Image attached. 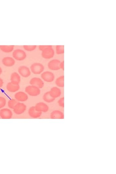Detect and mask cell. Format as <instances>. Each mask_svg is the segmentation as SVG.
Listing matches in <instances>:
<instances>
[{"mask_svg":"<svg viewBox=\"0 0 116 174\" xmlns=\"http://www.w3.org/2000/svg\"><path fill=\"white\" fill-rule=\"evenodd\" d=\"M25 92L29 95L31 96H36L40 93V90L37 87L34 86H29L25 88Z\"/></svg>","mask_w":116,"mask_h":174,"instance_id":"1","label":"cell"},{"mask_svg":"<svg viewBox=\"0 0 116 174\" xmlns=\"http://www.w3.org/2000/svg\"><path fill=\"white\" fill-rule=\"evenodd\" d=\"M32 72L36 75L40 74L43 71L44 67L42 64L40 63H33L30 67Z\"/></svg>","mask_w":116,"mask_h":174,"instance_id":"2","label":"cell"},{"mask_svg":"<svg viewBox=\"0 0 116 174\" xmlns=\"http://www.w3.org/2000/svg\"><path fill=\"white\" fill-rule=\"evenodd\" d=\"M12 56L15 59L18 61L24 60L27 57L26 53L23 50L20 49L15 50L13 53Z\"/></svg>","mask_w":116,"mask_h":174,"instance_id":"3","label":"cell"},{"mask_svg":"<svg viewBox=\"0 0 116 174\" xmlns=\"http://www.w3.org/2000/svg\"><path fill=\"white\" fill-rule=\"evenodd\" d=\"M61 62L60 60L54 59L48 63V66L50 69L56 71L60 69Z\"/></svg>","mask_w":116,"mask_h":174,"instance_id":"4","label":"cell"},{"mask_svg":"<svg viewBox=\"0 0 116 174\" xmlns=\"http://www.w3.org/2000/svg\"><path fill=\"white\" fill-rule=\"evenodd\" d=\"M41 76L42 79L47 82H51L55 79L54 74L48 71H45L42 73Z\"/></svg>","mask_w":116,"mask_h":174,"instance_id":"5","label":"cell"},{"mask_svg":"<svg viewBox=\"0 0 116 174\" xmlns=\"http://www.w3.org/2000/svg\"><path fill=\"white\" fill-rule=\"evenodd\" d=\"M26 108L27 107L24 104L18 102L13 109L14 112L17 115L22 114L25 111Z\"/></svg>","mask_w":116,"mask_h":174,"instance_id":"6","label":"cell"},{"mask_svg":"<svg viewBox=\"0 0 116 174\" xmlns=\"http://www.w3.org/2000/svg\"><path fill=\"white\" fill-rule=\"evenodd\" d=\"M18 71L20 74L24 78H28L31 75L30 69L25 66H21L18 68Z\"/></svg>","mask_w":116,"mask_h":174,"instance_id":"7","label":"cell"},{"mask_svg":"<svg viewBox=\"0 0 116 174\" xmlns=\"http://www.w3.org/2000/svg\"><path fill=\"white\" fill-rule=\"evenodd\" d=\"M13 115L11 110L7 109H4L0 110V117L3 119H9Z\"/></svg>","mask_w":116,"mask_h":174,"instance_id":"8","label":"cell"},{"mask_svg":"<svg viewBox=\"0 0 116 174\" xmlns=\"http://www.w3.org/2000/svg\"><path fill=\"white\" fill-rule=\"evenodd\" d=\"M30 85L36 86L39 88H42L44 86L43 82L40 78H34L30 81Z\"/></svg>","mask_w":116,"mask_h":174,"instance_id":"9","label":"cell"},{"mask_svg":"<svg viewBox=\"0 0 116 174\" xmlns=\"http://www.w3.org/2000/svg\"><path fill=\"white\" fill-rule=\"evenodd\" d=\"M55 52L53 49L50 48L42 52V56L45 59H49L53 57Z\"/></svg>","mask_w":116,"mask_h":174,"instance_id":"10","label":"cell"},{"mask_svg":"<svg viewBox=\"0 0 116 174\" xmlns=\"http://www.w3.org/2000/svg\"><path fill=\"white\" fill-rule=\"evenodd\" d=\"M15 97L17 101L20 102H25L28 98V95L22 92H17L15 94Z\"/></svg>","mask_w":116,"mask_h":174,"instance_id":"11","label":"cell"},{"mask_svg":"<svg viewBox=\"0 0 116 174\" xmlns=\"http://www.w3.org/2000/svg\"><path fill=\"white\" fill-rule=\"evenodd\" d=\"M35 107L36 110L37 111L42 112H47L49 110L48 105L43 102L38 103L36 105Z\"/></svg>","mask_w":116,"mask_h":174,"instance_id":"12","label":"cell"},{"mask_svg":"<svg viewBox=\"0 0 116 174\" xmlns=\"http://www.w3.org/2000/svg\"><path fill=\"white\" fill-rule=\"evenodd\" d=\"M28 114L31 117L36 118L40 117L42 112L37 111L36 110L35 107H32L30 108L29 109Z\"/></svg>","mask_w":116,"mask_h":174,"instance_id":"13","label":"cell"},{"mask_svg":"<svg viewBox=\"0 0 116 174\" xmlns=\"http://www.w3.org/2000/svg\"><path fill=\"white\" fill-rule=\"evenodd\" d=\"M2 63L5 66L11 67L15 64V61L12 57H6L3 59Z\"/></svg>","mask_w":116,"mask_h":174,"instance_id":"14","label":"cell"},{"mask_svg":"<svg viewBox=\"0 0 116 174\" xmlns=\"http://www.w3.org/2000/svg\"><path fill=\"white\" fill-rule=\"evenodd\" d=\"M50 117L53 119H63L64 118V115L63 113L60 111L55 110L51 113Z\"/></svg>","mask_w":116,"mask_h":174,"instance_id":"15","label":"cell"},{"mask_svg":"<svg viewBox=\"0 0 116 174\" xmlns=\"http://www.w3.org/2000/svg\"><path fill=\"white\" fill-rule=\"evenodd\" d=\"M49 92L51 96L55 99L59 97L61 94L60 89L57 87H53Z\"/></svg>","mask_w":116,"mask_h":174,"instance_id":"16","label":"cell"},{"mask_svg":"<svg viewBox=\"0 0 116 174\" xmlns=\"http://www.w3.org/2000/svg\"><path fill=\"white\" fill-rule=\"evenodd\" d=\"M20 86L19 84H14L11 82L7 84V88L10 92H15L19 90Z\"/></svg>","mask_w":116,"mask_h":174,"instance_id":"17","label":"cell"},{"mask_svg":"<svg viewBox=\"0 0 116 174\" xmlns=\"http://www.w3.org/2000/svg\"><path fill=\"white\" fill-rule=\"evenodd\" d=\"M10 80L13 84H19L20 81V76L17 73H13L11 74Z\"/></svg>","mask_w":116,"mask_h":174,"instance_id":"18","label":"cell"},{"mask_svg":"<svg viewBox=\"0 0 116 174\" xmlns=\"http://www.w3.org/2000/svg\"><path fill=\"white\" fill-rule=\"evenodd\" d=\"M14 49V46L13 45H1L0 49L3 52L5 53H9L11 52Z\"/></svg>","mask_w":116,"mask_h":174,"instance_id":"19","label":"cell"},{"mask_svg":"<svg viewBox=\"0 0 116 174\" xmlns=\"http://www.w3.org/2000/svg\"><path fill=\"white\" fill-rule=\"evenodd\" d=\"M43 99L44 101L48 103L53 102L55 100V98L51 96L49 92H47L44 94Z\"/></svg>","mask_w":116,"mask_h":174,"instance_id":"20","label":"cell"},{"mask_svg":"<svg viewBox=\"0 0 116 174\" xmlns=\"http://www.w3.org/2000/svg\"><path fill=\"white\" fill-rule=\"evenodd\" d=\"M56 85L60 88H63L64 86V76H61L57 78L55 82Z\"/></svg>","mask_w":116,"mask_h":174,"instance_id":"21","label":"cell"},{"mask_svg":"<svg viewBox=\"0 0 116 174\" xmlns=\"http://www.w3.org/2000/svg\"><path fill=\"white\" fill-rule=\"evenodd\" d=\"M57 54L60 55L63 54L64 52V47L63 45H57L56 47Z\"/></svg>","mask_w":116,"mask_h":174,"instance_id":"22","label":"cell"},{"mask_svg":"<svg viewBox=\"0 0 116 174\" xmlns=\"http://www.w3.org/2000/svg\"><path fill=\"white\" fill-rule=\"evenodd\" d=\"M18 103V102L16 100L14 99H12L9 100L8 103V105L10 109H13Z\"/></svg>","mask_w":116,"mask_h":174,"instance_id":"23","label":"cell"},{"mask_svg":"<svg viewBox=\"0 0 116 174\" xmlns=\"http://www.w3.org/2000/svg\"><path fill=\"white\" fill-rule=\"evenodd\" d=\"M24 48L26 51H32L35 50L36 46V45H24L23 46Z\"/></svg>","mask_w":116,"mask_h":174,"instance_id":"24","label":"cell"},{"mask_svg":"<svg viewBox=\"0 0 116 174\" xmlns=\"http://www.w3.org/2000/svg\"><path fill=\"white\" fill-rule=\"evenodd\" d=\"M6 101L4 97L0 96V109L4 107L6 105Z\"/></svg>","mask_w":116,"mask_h":174,"instance_id":"25","label":"cell"},{"mask_svg":"<svg viewBox=\"0 0 116 174\" xmlns=\"http://www.w3.org/2000/svg\"><path fill=\"white\" fill-rule=\"evenodd\" d=\"M52 48V46L51 45H41L39 46V49L41 51H43L44 50L46 49L50 48Z\"/></svg>","mask_w":116,"mask_h":174,"instance_id":"26","label":"cell"},{"mask_svg":"<svg viewBox=\"0 0 116 174\" xmlns=\"http://www.w3.org/2000/svg\"><path fill=\"white\" fill-rule=\"evenodd\" d=\"M58 104L59 106L62 107L64 106V97L60 98L58 101Z\"/></svg>","mask_w":116,"mask_h":174,"instance_id":"27","label":"cell"},{"mask_svg":"<svg viewBox=\"0 0 116 174\" xmlns=\"http://www.w3.org/2000/svg\"><path fill=\"white\" fill-rule=\"evenodd\" d=\"M64 61H62L60 63V67L61 68V69L63 70H64Z\"/></svg>","mask_w":116,"mask_h":174,"instance_id":"28","label":"cell"},{"mask_svg":"<svg viewBox=\"0 0 116 174\" xmlns=\"http://www.w3.org/2000/svg\"><path fill=\"white\" fill-rule=\"evenodd\" d=\"M4 84V82L3 80H2L1 78H0V88H2Z\"/></svg>","mask_w":116,"mask_h":174,"instance_id":"29","label":"cell"},{"mask_svg":"<svg viewBox=\"0 0 116 174\" xmlns=\"http://www.w3.org/2000/svg\"><path fill=\"white\" fill-rule=\"evenodd\" d=\"M2 70L1 69V67H0V75H1V74L2 73Z\"/></svg>","mask_w":116,"mask_h":174,"instance_id":"30","label":"cell"}]
</instances>
